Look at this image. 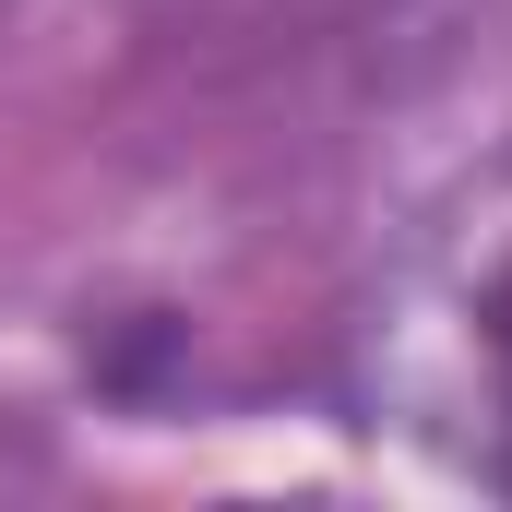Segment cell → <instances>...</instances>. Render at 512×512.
I'll return each instance as SVG.
<instances>
[{"instance_id":"obj_1","label":"cell","mask_w":512,"mask_h":512,"mask_svg":"<svg viewBox=\"0 0 512 512\" xmlns=\"http://www.w3.org/2000/svg\"><path fill=\"white\" fill-rule=\"evenodd\" d=\"M489 358H501V417H512V274L489 286ZM501 489H512V441H501Z\"/></svg>"}]
</instances>
